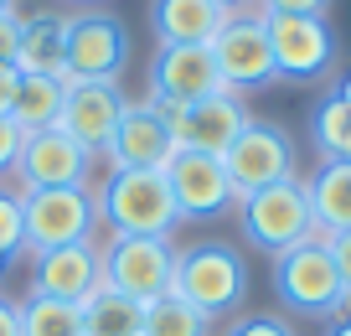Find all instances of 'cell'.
<instances>
[{
	"label": "cell",
	"mask_w": 351,
	"mask_h": 336,
	"mask_svg": "<svg viewBox=\"0 0 351 336\" xmlns=\"http://www.w3.org/2000/svg\"><path fill=\"white\" fill-rule=\"evenodd\" d=\"M88 192L99 207V228L119 238H171V228L181 223L165 171H109Z\"/></svg>",
	"instance_id": "1"
},
{
	"label": "cell",
	"mask_w": 351,
	"mask_h": 336,
	"mask_svg": "<svg viewBox=\"0 0 351 336\" xmlns=\"http://www.w3.org/2000/svg\"><path fill=\"white\" fill-rule=\"evenodd\" d=\"M176 295L191 300L207 321L232 315L248 300V264L232 243H191V249H176Z\"/></svg>",
	"instance_id": "2"
},
{
	"label": "cell",
	"mask_w": 351,
	"mask_h": 336,
	"mask_svg": "<svg viewBox=\"0 0 351 336\" xmlns=\"http://www.w3.org/2000/svg\"><path fill=\"white\" fill-rule=\"evenodd\" d=\"M274 290L300 315H346V284L326 249V233H310L305 243L274 254Z\"/></svg>",
	"instance_id": "3"
},
{
	"label": "cell",
	"mask_w": 351,
	"mask_h": 336,
	"mask_svg": "<svg viewBox=\"0 0 351 336\" xmlns=\"http://www.w3.org/2000/svg\"><path fill=\"white\" fill-rule=\"evenodd\" d=\"M99 259H104V284L140 300V305L176 290V243L171 238H119V233H104Z\"/></svg>",
	"instance_id": "4"
},
{
	"label": "cell",
	"mask_w": 351,
	"mask_h": 336,
	"mask_svg": "<svg viewBox=\"0 0 351 336\" xmlns=\"http://www.w3.org/2000/svg\"><path fill=\"white\" fill-rule=\"evenodd\" d=\"M21 228H26V249L47 254V249H67L99 233V207L88 186H47V192H21Z\"/></svg>",
	"instance_id": "5"
},
{
	"label": "cell",
	"mask_w": 351,
	"mask_h": 336,
	"mask_svg": "<svg viewBox=\"0 0 351 336\" xmlns=\"http://www.w3.org/2000/svg\"><path fill=\"white\" fill-rule=\"evenodd\" d=\"M217 161H222V171H228V181H232V202H248L253 192L295 176V145H289V135L279 130L274 120H253L248 114L238 140H232Z\"/></svg>",
	"instance_id": "6"
},
{
	"label": "cell",
	"mask_w": 351,
	"mask_h": 336,
	"mask_svg": "<svg viewBox=\"0 0 351 336\" xmlns=\"http://www.w3.org/2000/svg\"><path fill=\"white\" fill-rule=\"evenodd\" d=\"M243 207V233H248L253 249L263 254H285L295 243H305L315 233V217H310V197H305V181L300 176H285V181L253 192Z\"/></svg>",
	"instance_id": "7"
},
{
	"label": "cell",
	"mask_w": 351,
	"mask_h": 336,
	"mask_svg": "<svg viewBox=\"0 0 351 336\" xmlns=\"http://www.w3.org/2000/svg\"><path fill=\"white\" fill-rule=\"evenodd\" d=\"M124 109H130V98H124L119 78H67L57 130L73 135L88 155H99L104 145H109V135L119 130Z\"/></svg>",
	"instance_id": "8"
},
{
	"label": "cell",
	"mask_w": 351,
	"mask_h": 336,
	"mask_svg": "<svg viewBox=\"0 0 351 336\" xmlns=\"http://www.w3.org/2000/svg\"><path fill=\"white\" fill-rule=\"evenodd\" d=\"M263 32L274 52V78L310 83L336 63V36H330L326 16H263Z\"/></svg>",
	"instance_id": "9"
},
{
	"label": "cell",
	"mask_w": 351,
	"mask_h": 336,
	"mask_svg": "<svg viewBox=\"0 0 351 336\" xmlns=\"http://www.w3.org/2000/svg\"><path fill=\"white\" fill-rule=\"evenodd\" d=\"M212 57H217V73L228 93H253V88L274 83V52H269V32H263L258 11L228 16V26L212 42Z\"/></svg>",
	"instance_id": "10"
},
{
	"label": "cell",
	"mask_w": 351,
	"mask_h": 336,
	"mask_svg": "<svg viewBox=\"0 0 351 336\" xmlns=\"http://www.w3.org/2000/svg\"><path fill=\"white\" fill-rule=\"evenodd\" d=\"M130 57L124 21L109 11H77L67 16V78H119Z\"/></svg>",
	"instance_id": "11"
},
{
	"label": "cell",
	"mask_w": 351,
	"mask_h": 336,
	"mask_svg": "<svg viewBox=\"0 0 351 336\" xmlns=\"http://www.w3.org/2000/svg\"><path fill=\"white\" fill-rule=\"evenodd\" d=\"M88 166L93 155L52 130H36V135H21V155H16V176H21V192H47V186H88Z\"/></svg>",
	"instance_id": "12"
},
{
	"label": "cell",
	"mask_w": 351,
	"mask_h": 336,
	"mask_svg": "<svg viewBox=\"0 0 351 336\" xmlns=\"http://www.w3.org/2000/svg\"><path fill=\"white\" fill-rule=\"evenodd\" d=\"M165 181H171V197H176V212L181 217H222L232 202V181L222 171L217 155H202V150H176V161L165 166Z\"/></svg>",
	"instance_id": "13"
},
{
	"label": "cell",
	"mask_w": 351,
	"mask_h": 336,
	"mask_svg": "<svg viewBox=\"0 0 351 336\" xmlns=\"http://www.w3.org/2000/svg\"><path fill=\"white\" fill-rule=\"evenodd\" d=\"M99 284H104L99 238H83V243H67V249L32 254V295H52V300L83 305Z\"/></svg>",
	"instance_id": "14"
},
{
	"label": "cell",
	"mask_w": 351,
	"mask_h": 336,
	"mask_svg": "<svg viewBox=\"0 0 351 336\" xmlns=\"http://www.w3.org/2000/svg\"><path fill=\"white\" fill-rule=\"evenodd\" d=\"M176 150H181V145H176L171 130L155 120L150 104H130L124 109L119 130H114L109 145H104L109 171H165V166L176 161Z\"/></svg>",
	"instance_id": "15"
},
{
	"label": "cell",
	"mask_w": 351,
	"mask_h": 336,
	"mask_svg": "<svg viewBox=\"0 0 351 336\" xmlns=\"http://www.w3.org/2000/svg\"><path fill=\"white\" fill-rule=\"evenodd\" d=\"M150 93L176 98V104H202L222 93V73L212 47H160L150 63Z\"/></svg>",
	"instance_id": "16"
},
{
	"label": "cell",
	"mask_w": 351,
	"mask_h": 336,
	"mask_svg": "<svg viewBox=\"0 0 351 336\" xmlns=\"http://www.w3.org/2000/svg\"><path fill=\"white\" fill-rule=\"evenodd\" d=\"M150 26L160 47H212L228 26V11L212 0H150Z\"/></svg>",
	"instance_id": "17"
},
{
	"label": "cell",
	"mask_w": 351,
	"mask_h": 336,
	"mask_svg": "<svg viewBox=\"0 0 351 336\" xmlns=\"http://www.w3.org/2000/svg\"><path fill=\"white\" fill-rule=\"evenodd\" d=\"M248 124V104H243L238 93H212L202 98V104H191L186 114V140H181V150H202V155H222L232 140H238V130Z\"/></svg>",
	"instance_id": "18"
},
{
	"label": "cell",
	"mask_w": 351,
	"mask_h": 336,
	"mask_svg": "<svg viewBox=\"0 0 351 336\" xmlns=\"http://www.w3.org/2000/svg\"><path fill=\"white\" fill-rule=\"evenodd\" d=\"M16 67L26 78H67V16H52V11L21 16Z\"/></svg>",
	"instance_id": "19"
},
{
	"label": "cell",
	"mask_w": 351,
	"mask_h": 336,
	"mask_svg": "<svg viewBox=\"0 0 351 336\" xmlns=\"http://www.w3.org/2000/svg\"><path fill=\"white\" fill-rule=\"evenodd\" d=\"M315 233H346L351 228V161H320V171L305 181Z\"/></svg>",
	"instance_id": "20"
},
{
	"label": "cell",
	"mask_w": 351,
	"mask_h": 336,
	"mask_svg": "<svg viewBox=\"0 0 351 336\" xmlns=\"http://www.w3.org/2000/svg\"><path fill=\"white\" fill-rule=\"evenodd\" d=\"M77 311H83V336H140L145 331V305L109 290V284H99Z\"/></svg>",
	"instance_id": "21"
},
{
	"label": "cell",
	"mask_w": 351,
	"mask_h": 336,
	"mask_svg": "<svg viewBox=\"0 0 351 336\" xmlns=\"http://www.w3.org/2000/svg\"><path fill=\"white\" fill-rule=\"evenodd\" d=\"M62 93H67V78H26L21 73V93L11 104V124L21 135L52 130L57 114H62Z\"/></svg>",
	"instance_id": "22"
},
{
	"label": "cell",
	"mask_w": 351,
	"mask_h": 336,
	"mask_svg": "<svg viewBox=\"0 0 351 336\" xmlns=\"http://www.w3.org/2000/svg\"><path fill=\"white\" fill-rule=\"evenodd\" d=\"M140 336H212V321L181 295H160V300L145 305V331Z\"/></svg>",
	"instance_id": "23"
},
{
	"label": "cell",
	"mask_w": 351,
	"mask_h": 336,
	"mask_svg": "<svg viewBox=\"0 0 351 336\" xmlns=\"http://www.w3.org/2000/svg\"><path fill=\"white\" fill-rule=\"evenodd\" d=\"M21 336H83V311L67 300H52V295H26Z\"/></svg>",
	"instance_id": "24"
},
{
	"label": "cell",
	"mask_w": 351,
	"mask_h": 336,
	"mask_svg": "<svg viewBox=\"0 0 351 336\" xmlns=\"http://www.w3.org/2000/svg\"><path fill=\"white\" fill-rule=\"evenodd\" d=\"M310 140L326 161H346L351 155V104L341 93H330L326 104L315 109V120H310Z\"/></svg>",
	"instance_id": "25"
},
{
	"label": "cell",
	"mask_w": 351,
	"mask_h": 336,
	"mask_svg": "<svg viewBox=\"0 0 351 336\" xmlns=\"http://www.w3.org/2000/svg\"><path fill=\"white\" fill-rule=\"evenodd\" d=\"M26 249V228H21V192H0V264H11Z\"/></svg>",
	"instance_id": "26"
},
{
	"label": "cell",
	"mask_w": 351,
	"mask_h": 336,
	"mask_svg": "<svg viewBox=\"0 0 351 336\" xmlns=\"http://www.w3.org/2000/svg\"><path fill=\"white\" fill-rule=\"evenodd\" d=\"M145 104L155 109V120H160L165 130H171V140H176V145L186 140V114H191V104H176V98H155V93L145 98Z\"/></svg>",
	"instance_id": "27"
},
{
	"label": "cell",
	"mask_w": 351,
	"mask_h": 336,
	"mask_svg": "<svg viewBox=\"0 0 351 336\" xmlns=\"http://www.w3.org/2000/svg\"><path fill=\"white\" fill-rule=\"evenodd\" d=\"M222 336H295V331L285 321H274V315H238Z\"/></svg>",
	"instance_id": "28"
},
{
	"label": "cell",
	"mask_w": 351,
	"mask_h": 336,
	"mask_svg": "<svg viewBox=\"0 0 351 336\" xmlns=\"http://www.w3.org/2000/svg\"><path fill=\"white\" fill-rule=\"evenodd\" d=\"M330 0H258V16H326Z\"/></svg>",
	"instance_id": "29"
},
{
	"label": "cell",
	"mask_w": 351,
	"mask_h": 336,
	"mask_svg": "<svg viewBox=\"0 0 351 336\" xmlns=\"http://www.w3.org/2000/svg\"><path fill=\"white\" fill-rule=\"evenodd\" d=\"M326 249H330V259H336V274H341V284H346V311H351V228L330 233Z\"/></svg>",
	"instance_id": "30"
},
{
	"label": "cell",
	"mask_w": 351,
	"mask_h": 336,
	"mask_svg": "<svg viewBox=\"0 0 351 336\" xmlns=\"http://www.w3.org/2000/svg\"><path fill=\"white\" fill-rule=\"evenodd\" d=\"M16 155H21V130H16V124L0 114V176L16 171Z\"/></svg>",
	"instance_id": "31"
},
{
	"label": "cell",
	"mask_w": 351,
	"mask_h": 336,
	"mask_svg": "<svg viewBox=\"0 0 351 336\" xmlns=\"http://www.w3.org/2000/svg\"><path fill=\"white\" fill-rule=\"evenodd\" d=\"M16 42H21V16L0 11V63H16Z\"/></svg>",
	"instance_id": "32"
},
{
	"label": "cell",
	"mask_w": 351,
	"mask_h": 336,
	"mask_svg": "<svg viewBox=\"0 0 351 336\" xmlns=\"http://www.w3.org/2000/svg\"><path fill=\"white\" fill-rule=\"evenodd\" d=\"M16 93H21V67H16V63H0V114H5V120H11Z\"/></svg>",
	"instance_id": "33"
},
{
	"label": "cell",
	"mask_w": 351,
	"mask_h": 336,
	"mask_svg": "<svg viewBox=\"0 0 351 336\" xmlns=\"http://www.w3.org/2000/svg\"><path fill=\"white\" fill-rule=\"evenodd\" d=\"M0 336H21V305L0 295Z\"/></svg>",
	"instance_id": "34"
},
{
	"label": "cell",
	"mask_w": 351,
	"mask_h": 336,
	"mask_svg": "<svg viewBox=\"0 0 351 336\" xmlns=\"http://www.w3.org/2000/svg\"><path fill=\"white\" fill-rule=\"evenodd\" d=\"M212 5H217V11H228V16H243L248 5H258V0H212Z\"/></svg>",
	"instance_id": "35"
},
{
	"label": "cell",
	"mask_w": 351,
	"mask_h": 336,
	"mask_svg": "<svg viewBox=\"0 0 351 336\" xmlns=\"http://www.w3.org/2000/svg\"><path fill=\"white\" fill-rule=\"evenodd\" d=\"M336 93H341V98L351 104V67H346V78H341V88H336Z\"/></svg>",
	"instance_id": "36"
},
{
	"label": "cell",
	"mask_w": 351,
	"mask_h": 336,
	"mask_svg": "<svg viewBox=\"0 0 351 336\" xmlns=\"http://www.w3.org/2000/svg\"><path fill=\"white\" fill-rule=\"evenodd\" d=\"M330 336H351V315H346V321H341V326H336Z\"/></svg>",
	"instance_id": "37"
},
{
	"label": "cell",
	"mask_w": 351,
	"mask_h": 336,
	"mask_svg": "<svg viewBox=\"0 0 351 336\" xmlns=\"http://www.w3.org/2000/svg\"><path fill=\"white\" fill-rule=\"evenodd\" d=\"M0 11H16V0H0Z\"/></svg>",
	"instance_id": "38"
},
{
	"label": "cell",
	"mask_w": 351,
	"mask_h": 336,
	"mask_svg": "<svg viewBox=\"0 0 351 336\" xmlns=\"http://www.w3.org/2000/svg\"><path fill=\"white\" fill-rule=\"evenodd\" d=\"M77 5H88V0H77Z\"/></svg>",
	"instance_id": "39"
},
{
	"label": "cell",
	"mask_w": 351,
	"mask_h": 336,
	"mask_svg": "<svg viewBox=\"0 0 351 336\" xmlns=\"http://www.w3.org/2000/svg\"><path fill=\"white\" fill-rule=\"evenodd\" d=\"M346 161H351V155H346Z\"/></svg>",
	"instance_id": "40"
}]
</instances>
